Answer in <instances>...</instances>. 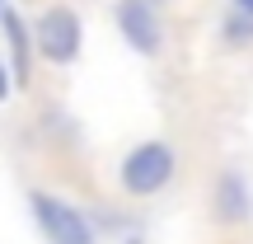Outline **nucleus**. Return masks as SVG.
Segmentation results:
<instances>
[{"label":"nucleus","mask_w":253,"mask_h":244,"mask_svg":"<svg viewBox=\"0 0 253 244\" xmlns=\"http://www.w3.org/2000/svg\"><path fill=\"white\" fill-rule=\"evenodd\" d=\"M9 99V75H5V66H0V103Z\"/></svg>","instance_id":"0eeeda50"},{"label":"nucleus","mask_w":253,"mask_h":244,"mask_svg":"<svg viewBox=\"0 0 253 244\" xmlns=\"http://www.w3.org/2000/svg\"><path fill=\"white\" fill-rule=\"evenodd\" d=\"M33 216H38V226L47 230V240H52V244H94L89 221H84L75 207L47 197V193H33Z\"/></svg>","instance_id":"7ed1b4c3"},{"label":"nucleus","mask_w":253,"mask_h":244,"mask_svg":"<svg viewBox=\"0 0 253 244\" xmlns=\"http://www.w3.org/2000/svg\"><path fill=\"white\" fill-rule=\"evenodd\" d=\"M118 28L136 52H160V19L145 0H122L118 5Z\"/></svg>","instance_id":"20e7f679"},{"label":"nucleus","mask_w":253,"mask_h":244,"mask_svg":"<svg viewBox=\"0 0 253 244\" xmlns=\"http://www.w3.org/2000/svg\"><path fill=\"white\" fill-rule=\"evenodd\" d=\"M239 5H244V14H253V0H239Z\"/></svg>","instance_id":"6e6552de"},{"label":"nucleus","mask_w":253,"mask_h":244,"mask_svg":"<svg viewBox=\"0 0 253 244\" xmlns=\"http://www.w3.org/2000/svg\"><path fill=\"white\" fill-rule=\"evenodd\" d=\"M5 33H9V47H14V85H28V43H24V24L19 14L5 9Z\"/></svg>","instance_id":"423d86ee"},{"label":"nucleus","mask_w":253,"mask_h":244,"mask_svg":"<svg viewBox=\"0 0 253 244\" xmlns=\"http://www.w3.org/2000/svg\"><path fill=\"white\" fill-rule=\"evenodd\" d=\"M38 47H42V56L56 61V66L75 61V52H80V14L66 9V5L47 9V14L38 19Z\"/></svg>","instance_id":"f03ea898"},{"label":"nucleus","mask_w":253,"mask_h":244,"mask_svg":"<svg viewBox=\"0 0 253 244\" xmlns=\"http://www.w3.org/2000/svg\"><path fill=\"white\" fill-rule=\"evenodd\" d=\"M169 179H173V150L164 141L136 146V150L126 155V164H122V188L131 193V197H150V193H160Z\"/></svg>","instance_id":"f257e3e1"},{"label":"nucleus","mask_w":253,"mask_h":244,"mask_svg":"<svg viewBox=\"0 0 253 244\" xmlns=\"http://www.w3.org/2000/svg\"><path fill=\"white\" fill-rule=\"evenodd\" d=\"M216 207H220V216H225V221L249 216V193H244V179H239V174H225V179H220V188H216Z\"/></svg>","instance_id":"39448f33"}]
</instances>
